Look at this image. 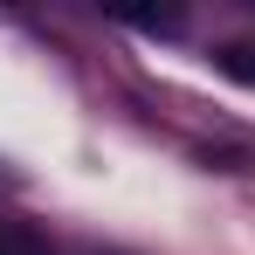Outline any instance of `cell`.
<instances>
[{
    "label": "cell",
    "mask_w": 255,
    "mask_h": 255,
    "mask_svg": "<svg viewBox=\"0 0 255 255\" xmlns=\"http://www.w3.org/2000/svg\"><path fill=\"white\" fill-rule=\"evenodd\" d=\"M214 62H221L228 76H242V83H255V48H249V42H228L221 55H214Z\"/></svg>",
    "instance_id": "1"
},
{
    "label": "cell",
    "mask_w": 255,
    "mask_h": 255,
    "mask_svg": "<svg viewBox=\"0 0 255 255\" xmlns=\"http://www.w3.org/2000/svg\"><path fill=\"white\" fill-rule=\"evenodd\" d=\"M0 255H42V242L21 235V228H0Z\"/></svg>",
    "instance_id": "2"
}]
</instances>
